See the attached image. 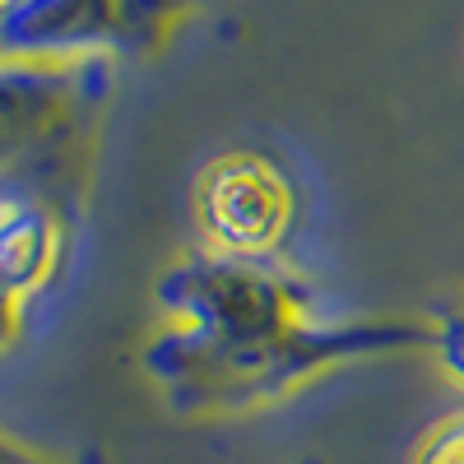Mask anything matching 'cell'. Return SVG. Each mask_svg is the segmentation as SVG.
<instances>
[{"label": "cell", "instance_id": "6da1fadb", "mask_svg": "<svg viewBox=\"0 0 464 464\" xmlns=\"http://www.w3.org/2000/svg\"><path fill=\"white\" fill-rule=\"evenodd\" d=\"M205 218L223 246H242V251L275 246L288 218V190L265 163L251 159L223 163L205 190Z\"/></svg>", "mask_w": 464, "mask_h": 464}, {"label": "cell", "instance_id": "7a4b0ae2", "mask_svg": "<svg viewBox=\"0 0 464 464\" xmlns=\"http://www.w3.org/2000/svg\"><path fill=\"white\" fill-rule=\"evenodd\" d=\"M47 265V227L33 209H0V293L28 288Z\"/></svg>", "mask_w": 464, "mask_h": 464}, {"label": "cell", "instance_id": "3957f363", "mask_svg": "<svg viewBox=\"0 0 464 464\" xmlns=\"http://www.w3.org/2000/svg\"><path fill=\"white\" fill-rule=\"evenodd\" d=\"M450 464H464V446H455V450H450Z\"/></svg>", "mask_w": 464, "mask_h": 464}]
</instances>
